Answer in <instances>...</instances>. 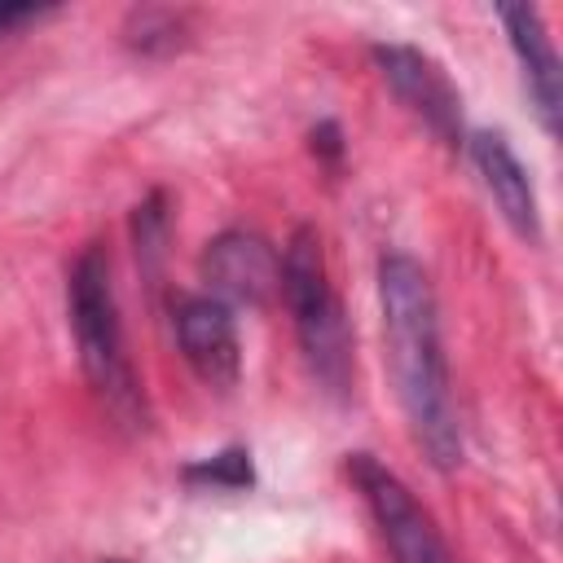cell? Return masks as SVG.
I'll use <instances>...</instances> for the list:
<instances>
[{
    "mask_svg": "<svg viewBox=\"0 0 563 563\" xmlns=\"http://www.w3.org/2000/svg\"><path fill=\"white\" fill-rule=\"evenodd\" d=\"M378 308H383L387 365H391L409 431L431 457V466L453 471L462 462V427H457L449 365L440 347L435 290H431L427 268L413 255L378 260Z\"/></svg>",
    "mask_w": 563,
    "mask_h": 563,
    "instance_id": "1",
    "label": "cell"
},
{
    "mask_svg": "<svg viewBox=\"0 0 563 563\" xmlns=\"http://www.w3.org/2000/svg\"><path fill=\"white\" fill-rule=\"evenodd\" d=\"M299 347L312 365V374L330 387L343 391L347 374H352V339H347V321H343V303L334 295L330 268H325V251L312 224H299L282 251V286Z\"/></svg>",
    "mask_w": 563,
    "mask_h": 563,
    "instance_id": "2",
    "label": "cell"
},
{
    "mask_svg": "<svg viewBox=\"0 0 563 563\" xmlns=\"http://www.w3.org/2000/svg\"><path fill=\"white\" fill-rule=\"evenodd\" d=\"M70 330H75V347H79V365L88 374V383L101 391V400L132 418L141 405V387L123 347V325H119V303H114V286H110V260L106 251L92 242L79 251V260L70 264Z\"/></svg>",
    "mask_w": 563,
    "mask_h": 563,
    "instance_id": "3",
    "label": "cell"
},
{
    "mask_svg": "<svg viewBox=\"0 0 563 563\" xmlns=\"http://www.w3.org/2000/svg\"><path fill=\"white\" fill-rule=\"evenodd\" d=\"M347 475L391 554V563H457L449 541L440 537L435 519L418 506V497L405 488L396 471H387L374 453H352Z\"/></svg>",
    "mask_w": 563,
    "mask_h": 563,
    "instance_id": "4",
    "label": "cell"
},
{
    "mask_svg": "<svg viewBox=\"0 0 563 563\" xmlns=\"http://www.w3.org/2000/svg\"><path fill=\"white\" fill-rule=\"evenodd\" d=\"M378 75L387 79V88L444 141V145H462V97L453 88V79L444 75V66L435 57H427L413 44H374L369 48Z\"/></svg>",
    "mask_w": 563,
    "mask_h": 563,
    "instance_id": "5",
    "label": "cell"
},
{
    "mask_svg": "<svg viewBox=\"0 0 563 563\" xmlns=\"http://www.w3.org/2000/svg\"><path fill=\"white\" fill-rule=\"evenodd\" d=\"M172 321H176V343H180V356L189 361V369L216 391L238 387L242 343H238L233 308L211 295H185V299H176Z\"/></svg>",
    "mask_w": 563,
    "mask_h": 563,
    "instance_id": "6",
    "label": "cell"
},
{
    "mask_svg": "<svg viewBox=\"0 0 563 563\" xmlns=\"http://www.w3.org/2000/svg\"><path fill=\"white\" fill-rule=\"evenodd\" d=\"M202 282L220 303H264L282 286V255L246 229H229L202 251Z\"/></svg>",
    "mask_w": 563,
    "mask_h": 563,
    "instance_id": "7",
    "label": "cell"
},
{
    "mask_svg": "<svg viewBox=\"0 0 563 563\" xmlns=\"http://www.w3.org/2000/svg\"><path fill=\"white\" fill-rule=\"evenodd\" d=\"M471 163H475L497 216L523 242H541V202H537L532 176H528L523 158L510 150V141L501 132H475L471 136Z\"/></svg>",
    "mask_w": 563,
    "mask_h": 563,
    "instance_id": "8",
    "label": "cell"
},
{
    "mask_svg": "<svg viewBox=\"0 0 563 563\" xmlns=\"http://www.w3.org/2000/svg\"><path fill=\"white\" fill-rule=\"evenodd\" d=\"M506 35H510V48L523 66V84L532 92V106L545 123V132H559V106H563V70H559V53H554V40L541 22V13L532 4H501L497 9Z\"/></svg>",
    "mask_w": 563,
    "mask_h": 563,
    "instance_id": "9",
    "label": "cell"
},
{
    "mask_svg": "<svg viewBox=\"0 0 563 563\" xmlns=\"http://www.w3.org/2000/svg\"><path fill=\"white\" fill-rule=\"evenodd\" d=\"M185 479L189 484H207V488H229V493H238V488H246L255 475H251V453L246 449H224V453H216V457H207V462H194L189 471H185Z\"/></svg>",
    "mask_w": 563,
    "mask_h": 563,
    "instance_id": "10",
    "label": "cell"
},
{
    "mask_svg": "<svg viewBox=\"0 0 563 563\" xmlns=\"http://www.w3.org/2000/svg\"><path fill=\"white\" fill-rule=\"evenodd\" d=\"M128 35H132L141 48H154V40L176 44V35H180V18L167 13V9H136L132 22H128Z\"/></svg>",
    "mask_w": 563,
    "mask_h": 563,
    "instance_id": "11",
    "label": "cell"
},
{
    "mask_svg": "<svg viewBox=\"0 0 563 563\" xmlns=\"http://www.w3.org/2000/svg\"><path fill=\"white\" fill-rule=\"evenodd\" d=\"M48 13H53L48 4H0V35H13L18 26L40 22V18H48Z\"/></svg>",
    "mask_w": 563,
    "mask_h": 563,
    "instance_id": "12",
    "label": "cell"
},
{
    "mask_svg": "<svg viewBox=\"0 0 563 563\" xmlns=\"http://www.w3.org/2000/svg\"><path fill=\"white\" fill-rule=\"evenodd\" d=\"M312 150H325L330 158L343 150V145H339V132H334V123H321V128L312 132Z\"/></svg>",
    "mask_w": 563,
    "mask_h": 563,
    "instance_id": "13",
    "label": "cell"
},
{
    "mask_svg": "<svg viewBox=\"0 0 563 563\" xmlns=\"http://www.w3.org/2000/svg\"><path fill=\"white\" fill-rule=\"evenodd\" d=\"M101 563H128V559H101Z\"/></svg>",
    "mask_w": 563,
    "mask_h": 563,
    "instance_id": "14",
    "label": "cell"
}]
</instances>
